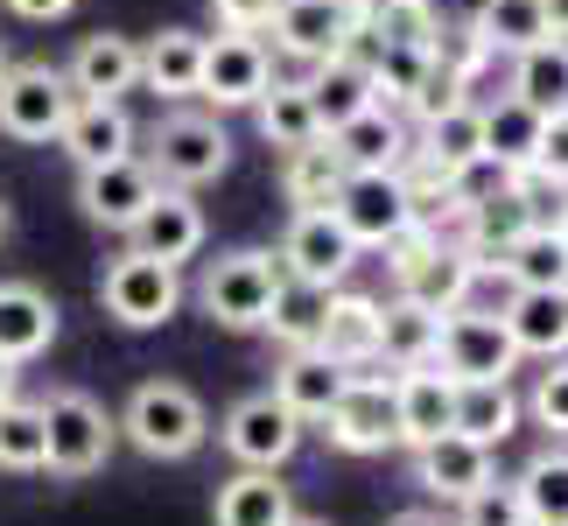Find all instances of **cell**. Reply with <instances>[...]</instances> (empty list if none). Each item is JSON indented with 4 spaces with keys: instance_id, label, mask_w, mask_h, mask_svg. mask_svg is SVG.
Returning <instances> with one entry per match:
<instances>
[{
    "instance_id": "1",
    "label": "cell",
    "mask_w": 568,
    "mask_h": 526,
    "mask_svg": "<svg viewBox=\"0 0 568 526\" xmlns=\"http://www.w3.org/2000/svg\"><path fill=\"white\" fill-rule=\"evenodd\" d=\"M113 428H120L141 456H155V464H183V456L204 449L211 414H204V401H196L190 386L148 380V386H134V401H126V414H120Z\"/></svg>"
},
{
    "instance_id": "2",
    "label": "cell",
    "mask_w": 568,
    "mask_h": 526,
    "mask_svg": "<svg viewBox=\"0 0 568 526\" xmlns=\"http://www.w3.org/2000/svg\"><path fill=\"white\" fill-rule=\"evenodd\" d=\"M386 253H393V281H400V295L422 302V310H435V316L464 310L470 289H477V274H485L470 246H449V239H435L422 225H407Z\"/></svg>"
},
{
    "instance_id": "3",
    "label": "cell",
    "mask_w": 568,
    "mask_h": 526,
    "mask_svg": "<svg viewBox=\"0 0 568 526\" xmlns=\"http://www.w3.org/2000/svg\"><path fill=\"white\" fill-rule=\"evenodd\" d=\"M281 260L260 253V246H239V253H217L204 281H196V302H204L211 323H225V331H267V310L281 295Z\"/></svg>"
},
{
    "instance_id": "4",
    "label": "cell",
    "mask_w": 568,
    "mask_h": 526,
    "mask_svg": "<svg viewBox=\"0 0 568 526\" xmlns=\"http://www.w3.org/2000/svg\"><path fill=\"white\" fill-rule=\"evenodd\" d=\"M113 443H120V428H113V414H105L92 393L63 386V393H50V401H42V471H57V477H92V471H105Z\"/></svg>"
},
{
    "instance_id": "5",
    "label": "cell",
    "mask_w": 568,
    "mask_h": 526,
    "mask_svg": "<svg viewBox=\"0 0 568 526\" xmlns=\"http://www.w3.org/2000/svg\"><path fill=\"white\" fill-rule=\"evenodd\" d=\"M148 169H155V183H176V190H204L217 175L232 169V141L225 127L211 113H162L155 134H148Z\"/></svg>"
},
{
    "instance_id": "6",
    "label": "cell",
    "mask_w": 568,
    "mask_h": 526,
    "mask_svg": "<svg viewBox=\"0 0 568 526\" xmlns=\"http://www.w3.org/2000/svg\"><path fill=\"white\" fill-rule=\"evenodd\" d=\"M99 302H105L113 323H126V331H162V323L183 310V281H176V267H162V260L126 246L113 267L99 274Z\"/></svg>"
},
{
    "instance_id": "7",
    "label": "cell",
    "mask_w": 568,
    "mask_h": 526,
    "mask_svg": "<svg viewBox=\"0 0 568 526\" xmlns=\"http://www.w3.org/2000/svg\"><path fill=\"white\" fill-rule=\"evenodd\" d=\"M71 105H78V92L57 63H8V78H0V134L8 141H57Z\"/></svg>"
},
{
    "instance_id": "8",
    "label": "cell",
    "mask_w": 568,
    "mask_h": 526,
    "mask_svg": "<svg viewBox=\"0 0 568 526\" xmlns=\"http://www.w3.org/2000/svg\"><path fill=\"white\" fill-rule=\"evenodd\" d=\"M337 225L358 239V246H393L414 225V196L400 183V169H352L331 196Z\"/></svg>"
},
{
    "instance_id": "9",
    "label": "cell",
    "mask_w": 568,
    "mask_h": 526,
    "mask_svg": "<svg viewBox=\"0 0 568 526\" xmlns=\"http://www.w3.org/2000/svg\"><path fill=\"white\" fill-rule=\"evenodd\" d=\"M435 365H443L449 380H513V372H519V344L506 331V316L449 310L443 331H435Z\"/></svg>"
},
{
    "instance_id": "10",
    "label": "cell",
    "mask_w": 568,
    "mask_h": 526,
    "mask_svg": "<svg viewBox=\"0 0 568 526\" xmlns=\"http://www.w3.org/2000/svg\"><path fill=\"white\" fill-rule=\"evenodd\" d=\"M358 253L365 246L337 225V211L316 204V211H295L288 239H281V274L302 281V289H344V274L358 267Z\"/></svg>"
},
{
    "instance_id": "11",
    "label": "cell",
    "mask_w": 568,
    "mask_h": 526,
    "mask_svg": "<svg viewBox=\"0 0 568 526\" xmlns=\"http://www.w3.org/2000/svg\"><path fill=\"white\" fill-rule=\"evenodd\" d=\"M323 435L344 456H379V449L400 443V428H393V372L386 380L379 372H352L344 393L331 401V414H323Z\"/></svg>"
},
{
    "instance_id": "12",
    "label": "cell",
    "mask_w": 568,
    "mask_h": 526,
    "mask_svg": "<svg viewBox=\"0 0 568 526\" xmlns=\"http://www.w3.org/2000/svg\"><path fill=\"white\" fill-rule=\"evenodd\" d=\"M217 443L239 456V471H281V464L302 449V422L274 401V393H253V401H239V407L225 414Z\"/></svg>"
},
{
    "instance_id": "13",
    "label": "cell",
    "mask_w": 568,
    "mask_h": 526,
    "mask_svg": "<svg viewBox=\"0 0 568 526\" xmlns=\"http://www.w3.org/2000/svg\"><path fill=\"white\" fill-rule=\"evenodd\" d=\"M274 84V57L260 36H204V71H196V99H211L217 113L225 105H253Z\"/></svg>"
},
{
    "instance_id": "14",
    "label": "cell",
    "mask_w": 568,
    "mask_h": 526,
    "mask_svg": "<svg viewBox=\"0 0 568 526\" xmlns=\"http://www.w3.org/2000/svg\"><path fill=\"white\" fill-rule=\"evenodd\" d=\"M126 246L162 260V267H183V260H196V246H204V204H196L190 190L162 183L155 196H148V211L126 225Z\"/></svg>"
},
{
    "instance_id": "15",
    "label": "cell",
    "mask_w": 568,
    "mask_h": 526,
    "mask_svg": "<svg viewBox=\"0 0 568 526\" xmlns=\"http://www.w3.org/2000/svg\"><path fill=\"white\" fill-rule=\"evenodd\" d=\"M267 29H274L281 50L302 57V63H323V57L352 50V42L365 36L358 14H352V0H281Z\"/></svg>"
},
{
    "instance_id": "16",
    "label": "cell",
    "mask_w": 568,
    "mask_h": 526,
    "mask_svg": "<svg viewBox=\"0 0 568 526\" xmlns=\"http://www.w3.org/2000/svg\"><path fill=\"white\" fill-rule=\"evenodd\" d=\"M155 169L141 155H120V162H99V169H78V211L92 218L105 232H126L134 218L148 211V196H155Z\"/></svg>"
},
{
    "instance_id": "17",
    "label": "cell",
    "mask_w": 568,
    "mask_h": 526,
    "mask_svg": "<svg viewBox=\"0 0 568 526\" xmlns=\"http://www.w3.org/2000/svg\"><path fill=\"white\" fill-rule=\"evenodd\" d=\"M393 428H400V449H422L456 428V380L443 365L393 372Z\"/></svg>"
},
{
    "instance_id": "18",
    "label": "cell",
    "mask_w": 568,
    "mask_h": 526,
    "mask_svg": "<svg viewBox=\"0 0 568 526\" xmlns=\"http://www.w3.org/2000/svg\"><path fill=\"white\" fill-rule=\"evenodd\" d=\"M323 358H337L344 372L358 365H379V302L373 295H352V289H331L323 295V316H316V337H310Z\"/></svg>"
},
{
    "instance_id": "19",
    "label": "cell",
    "mask_w": 568,
    "mask_h": 526,
    "mask_svg": "<svg viewBox=\"0 0 568 526\" xmlns=\"http://www.w3.org/2000/svg\"><path fill=\"white\" fill-rule=\"evenodd\" d=\"M414 477H422V492L449 498V506H464L477 485H491V477H498V464H491L485 443H470V435L449 428V435H435V443L414 449Z\"/></svg>"
},
{
    "instance_id": "20",
    "label": "cell",
    "mask_w": 568,
    "mask_h": 526,
    "mask_svg": "<svg viewBox=\"0 0 568 526\" xmlns=\"http://www.w3.org/2000/svg\"><path fill=\"white\" fill-rule=\"evenodd\" d=\"M78 99H126L141 92V42L134 36H84L78 57L63 63Z\"/></svg>"
},
{
    "instance_id": "21",
    "label": "cell",
    "mask_w": 568,
    "mask_h": 526,
    "mask_svg": "<svg viewBox=\"0 0 568 526\" xmlns=\"http://www.w3.org/2000/svg\"><path fill=\"white\" fill-rule=\"evenodd\" d=\"M57 148H63L78 169L120 162V155H134V120H126L120 99H78L71 120H63V134H57Z\"/></svg>"
},
{
    "instance_id": "22",
    "label": "cell",
    "mask_w": 568,
    "mask_h": 526,
    "mask_svg": "<svg viewBox=\"0 0 568 526\" xmlns=\"http://www.w3.org/2000/svg\"><path fill=\"white\" fill-rule=\"evenodd\" d=\"M344 380H352V372H344L337 358H323L316 344H295L288 358L274 365V401L295 414V422H323V414H331V401L344 393Z\"/></svg>"
},
{
    "instance_id": "23",
    "label": "cell",
    "mask_w": 568,
    "mask_h": 526,
    "mask_svg": "<svg viewBox=\"0 0 568 526\" xmlns=\"http://www.w3.org/2000/svg\"><path fill=\"white\" fill-rule=\"evenodd\" d=\"M57 344V302L36 281H0V358L29 365Z\"/></svg>"
},
{
    "instance_id": "24",
    "label": "cell",
    "mask_w": 568,
    "mask_h": 526,
    "mask_svg": "<svg viewBox=\"0 0 568 526\" xmlns=\"http://www.w3.org/2000/svg\"><path fill=\"white\" fill-rule=\"evenodd\" d=\"M323 141L337 148L344 169H400L407 162V127H400V113H386V99H373L365 113H352L344 127H331Z\"/></svg>"
},
{
    "instance_id": "25",
    "label": "cell",
    "mask_w": 568,
    "mask_h": 526,
    "mask_svg": "<svg viewBox=\"0 0 568 526\" xmlns=\"http://www.w3.org/2000/svg\"><path fill=\"white\" fill-rule=\"evenodd\" d=\"M414 162H428V169H443V175H464L485 162V113L464 99V105H449V113H435V120H422V148H407Z\"/></svg>"
},
{
    "instance_id": "26",
    "label": "cell",
    "mask_w": 568,
    "mask_h": 526,
    "mask_svg": "<svg viewBox=\"0 0 568 526\" xmlns=\"http://www.w3.org/2000/svg\"><path fill=\"white\" fill-rule=\"evenodd\" d=\"M506 331L519 358H568V289H513Z\"/></svg>"
},
{
    "instance_id": "27",
    "label": "cell",
    "mask_w": 568,
    "mask_h": 526,
    "mask_svg": "<svg viewBox=\"0 0 568 526\" xmlns=\"http://www.w3.org/2000/svg\"><path fill=\"white\" fill-rule=\"evenodd\" d=\"M302 92H310V105H316V127L331 134V127H344L352 113H365L379 92H373V71H365V57H352V50H337V57H323L310 78H302Z\"/></svg>"
},
{
    "instance_id": "28",
    "label": "cell",
    "mask_w": 568,
    "mask_h": 526,
    "mask_svg": "<svg viewBox=\"0 0 568 526\" xmlns=\"http://www.w3.org/2000/svg\"><path fill=\"white\" fill-rule=\"evenodd\" d=\"M196 71H204V36L162 29V36L141 42V84H148L155 99H169V105L196 99Z\"/></svg>"
},
{
    "instance_id": "29",
    "label": "cell",
    "mask_w": 568,
    "mask_h": 526,
    "mask_svg": "<svg viewBox=\"0 0 568 526\" xmlns=\"http://www.w3.org/2000/svg\"><path fill=\"white\" fill-rule=\"evenodd\" d=\"M513 99L534 105L540 120L568 113V36H540L534 50L513 57Z\"/></svg>"
},
{
    "instance_id": "30",
    "label": "cell",
    "mask_w": 568,
    "mask_h": 526,
    "mask_svg": "<svg viewBox=\"0 0 568 526\" xmlns=\"http://www.w3.org/2000/svg\"><path fill=\"white\" fill-rule=\"evenodd\" d=\"M435 331L443 316L422 310V302H379V365L393 372H414V365H435Z\"/></svg>"
},
{
    "instance_id": "31",
    "label": "cell",
    "mask_w": 568,
    "mask_h": 526,
    "mask_svg": "<svg viewBox=\"0 0 568 526\" xmlns=\"http://www.w3.org/2000/svg\"><path fill=\"white\" fill-rule=\"evenodd\" d=\"M513 428H519L513 380H456V435H470V443L498 449Z\"/></svg>"
},
{
    "instance_id": "32",
    "label": "cell",
    "mask_w": 568,
    "mask_h": 526,
    "mask_svg": "<svg viewBox=\"0 0 568 526\" xmlns=\"http://www.w3.org/2000/svg\"><path fill=\"white\" fill-rule=\"evenodd\" d=\"M288 519H295V498L274 471H239L217 492V526H288Z\"/></svg>"
},
{
    "instance_id": "33",
    "label": "cell",
    "mask_w": 568,
    "mask_h": 526,
    "mask_svg": "<svg viewBox=\"0 0 568 526\" xmlns=\"http://www.w3.org/2000/svg\"><path fill=\"white\" fill-rule=\"evenodd\" d=\"M470 36L485 42L491 57H519V50H534V42L555 36V29H548V8H540V0H485L477 21H470Z\"/></svg>"
},
{
    "instance_id": "34",
    "label": "cell",
    "mask_w": 568,
    "mask_h": 526,
    "mask_svg": "<svg viewBox=\"0 0 568 526\" xmlns=\"http://www.w3.org/2000/svg\"><path fill=\"white\" fill-rule=\"evenodd\" d=\"M540 120L534 105H519V99H498L491 113H485V162H498L506 175H519V169H534V155H540Z\"/></svg>"
},
{
    "instance_id": "35",
    "label": "cell",
    "mask_w": 568,
    "mask_h": 526,
    "mask_svg": "<svg viewBox=\"0 0 568 526\" xmlns=\"http://www.w3.org/2000/svg\"><path fill=\"white\" fill-rule=\"evenodd\" d=\"M253 120H260V134H267L281 155L288 148H310V141H323V127H316V105H310V92L302 84H267V92L253 99Z\"/></svg>"
},
{
    "instance_id": "36",
    "label": "cell",
    "mask_w": 568,
    "mask_h": 526,
    "mask_svg": "<svg viewBox=\"0 0 568 526\" xmlns=\"http://www.w3.org/2000/svg\"><path fill=\"white\" fill-rule=\"evenodd\" d=\"M344 175H352V169L337 162V148L331 141H310V148H288V162H281V190H288L295 211H316V204H331V196H337Z\"/></svg>"
},
{
    "instance_id": "37",
    "label": "cell",
    "mask_w": 568,
    "mask_h": 526,
    "mask_svg": "<svg viewBox=\"0 0 568 526\" xmlns=\"http://www.w3.org/2000/svg\"><path fill=\"white\" fill-rule=\"evenodd\" d=\"M498 274H513V289H568V253L555 225H534L519 232L506 253H498Z\"/></svg>"
},
{
    "instance_id": "38",
    "label": "cell",
    "mask_w": 568,
    "mask_h": 526,
    "mask_svg": "<svg viewBox=\"0 0 568 526\" xmlns=\"http://www.w3.org/2000/svg\"><path fill=\"white\" fill-rule=\"evenodd\" d=\"M519 506H527L534 526H568V449H548L519 471Z\"/></svg>"
},
{
    "instance_id": "39",
    "label": "cell",
    "mask_w": 568,
    "mask_h": 526,
    "mask_svg": "<svg viewBox=\"0 0 568 526\" xmlns=\"http://www.w3.org/2000/svg\"><path fill=\"white\" fill-rule=\"evenodd\" d=\"M373 42H407V50H443V21H435L428 0H386V8L365 21Z\"/></svg>"
},
{
    "instance_id": "40",
    "label": "cell",
    "mask_w": 568,
    "mask_h": 526,
    "mask_svg": "<svg viewBox=\"0 0 568 526\" xmlns=\"http://www.w3.org/2000/svg\"><path fill=\"white\" fill-rule=\"evenodd\" d=\"M0 471H42V401H0Z\"/></svg>"
},
{
    "instance_id": "41",
    "label": "cell",
    "mask_w": 568,
    "mask_h": 526,
    "mask_svg": "<svg viewBox=\"0 0 568 526\" xmlns=\"http://www.w3.org/2000/svg\"><path fill=\"white\" fill-rule=\"evenodd\" d=\"M428 63H435V50H407V42H379V57L365 63V71H373V92H379V99L407 105V99H414V84L428 78Z\"/></svg>"
},
{
    "instance_id": "42",
    "label": "cell",
    "mask_w": 568,
    "mask_h": 526,
    "mask_svg": "<svg viewBox=\"0 0 568 526\" xmlns=\"http://www.w3.org/2000/svg\"><path fill=\"white\" fill-rule=\"evenodd\" d=\"M323 295L331 289H302V281H281V295H274V310H267V331L281 344H310L316 337V316H323Z\"/></svg>"
},
{
    "instance_id": "43",
    "label": "cell",
    "mask_w": 568,
    "mask_h": 526,
    "mask_svg": "<svg viewBox=\"0 0 568 526\" xmlns=\"http://www.w3.org/2000/svg\"><path fill=\"white\" fill-rule=\"evenodd\" d=\"M456 526H534V519H527V506H519V492L491 477V485H477L464 498V519H456Z\"/></svg>"
},
{
    "instance_id": "44",
    "label": "cell",
    "mask_w": 568,
    "mask_h": 526,
    "mask_svg": "<svg viewBox=\"0 0 568 526\" xmlns=\"http://www.w3.org/2000/svg\"><path fill=\"white\" fill-rule=\"evenodd\" d=\"M534 422L548 435H568V358H548V372L534 380Z\"/></svg>"
},
{
    "instance_id": "45",
    "label": "cell",
    "mask_w": 568,
    "mask_h": 526,
    "mask_svg": "<svg viewBox=\"0 0 568 526\" xmlns=\"http://www.w3.org/2000/svg\"><path fill=\"white\" fill-rule=\"evenodd\" d=\"M449 105H464V78H456V71H449V63H443V57H435V63H428V78H422V84H414V99H407V113H414V120H435V113H449Z\"/></svg>"
},
{
    "instance_id": "46",
    "label": "cell",
    "mask_w": 568,
    "mask_h": 526,
    "mask_svg": "<svg viewBox=\"0 0 568 526\" xmlns=\"http://www.w3.org/2000/svg\"><path fill=\"white\" fill-rule=\"evenodd\" d=\"M534 175H540V183H555V190H568V113H555L548 127H540Z\"/></svg>"
},
{
    "instance_id": "47",
    "label": "cell",
    "mask_w": 568,
    "mask_h": 526,
    "mask_svg": "<svg viewBox=\"0 0 568 526\" xmlns=\"http://www.w3.org/2000/svg\"><path fill=\"white\" fill-rule=\"evenodd\" d=\"M274 8H281V0H211L217 29H232V36H267Z\"/></svg>"
},
{
    "instance_id": "48",
    "label": "cell",
    "mask_w": 568,
    "mask_h": 526,
    "mask_svg": "<svg viewBox=\"0 0 568 526\" xmlns=\"http://www.w3.org/2000/svg\"><path fill=\"white\" fill-rule=\"evenodd\" d=\"M0 8L21 14V21H63V14L78 8V0H0Z\"/></svg>"
},
{
    "instance_id": "49",
    "label": "cell",
    "mask_w": 568,
    "mask_h": 526,
    "mask_svg": "<svg viewBox=\"0 0 568 526\" xmlns=\"http://www.w3.org/2000/svg\"><path fill=\"white\" fill-rule=\"evenodd\" d=\"M540 8H548V29L568 36V0H540Z\"/></svg>"
},
{
    "instance_id": "50",
    "label": "cell",
    "mask_w": 568,
    "mask_h": 526,
    "mask_svg": "<svg viewBox=\"0 0 568 526\" xmlns=\"http://www.w3.org/2000/svg\"><path fill=\"white\" fill-rule=\"evenodd\" d=\"M386 526H443V519H435V513H393Z\"/></svg>"
},
{
    "instance_id": "51",
    "label": "cell",
    "mask_w": 568,
    "mask_h": 526,
    "mask_svg": "<svg viewBox=\"0 0 568 526\" xmlns=\"http://www.w3.org/2000/svg\"><path fill=\"white\" fill-rule=\"evenodd\" d=\"M379 8H386V0H352V14H358V29H365V21H373Z\"/></svg>"
},
{
    "instance_id": "52",
    "label": "cell",
    "mask_w": 568,
    "mask_h": 526,
    "mask_svg": "<svg viewBox=\"0 0 568 526\" xmlns=\"http://www.w3.org/2000/svg\"><path fill=\"white\" fill-rule=\"evenodd\" d=\"M0 401H14V365L0 358Z\"/></svg>"
},
{
    "instance_id": "53",
    "label": "cell",
    "mask_w": 568,
    "mask_h": 526,
    "mask_svg": "<svg viewBox=\"0 0 568 526\" xmlns=\"http://www.w3.org/2000/svg\"><path fill=\"white\" fill-rule=\"evenodd\" d=\"M555 239H561V253H568V204L555 211Z\"/></svg>"
},
{
    "instance_id": "54",
    "label": "cell",
    "mask_w": 568,
    "mask_h": 526,
    "mask_svg": "<svg viewBox=\"0 0 568 526\" xmlns=\"http://www.w3.org/2000/svg\"><path fill=\"white\" fill-rule=\"evenodd\" d=\"M288 526H331V519H302V513H295V519H288Z\"/></svg>"
},
{
    "instance_id": "55",
    "label": "cell",
    "mask_w": 568,
    "mask_h": 526,
    "mask_svg": "<svg viewBox=\"0 0 568 526\" xmlns=\"http://www.w3.org/2000/svg\"><path fill=\"white\" fill-rule=\"evenodd\" d=\"M0 78H8V50H0Z\"/></svg>"
},
{
    "instance_id": "56",
    "label": "cell",
    "mask_w": 568,
    "mask_h": 526,
    "mask_svg": "<svg viewBox=\"0 0 568 526\" xmlns=\"http://www.w3.org/2000/svg\"><path fill=\"white\" fill-rule=\"evenodd\" d=\"M0 232H8V204H0Z\"/></svg>"
}]
</instances>
